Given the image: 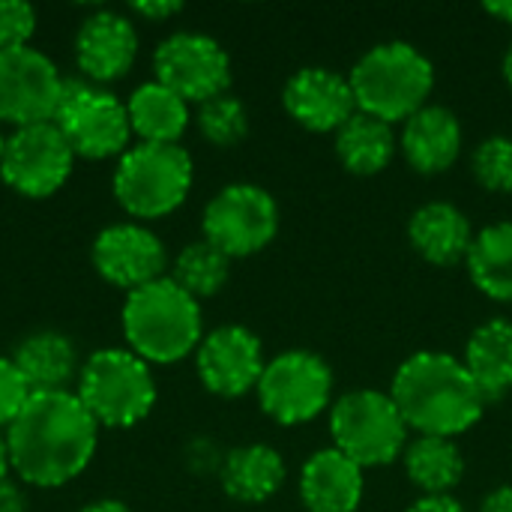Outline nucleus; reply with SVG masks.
Returning <instances> with one entry per match:
<instances>
[{
	"mask_svg": "<svg viewBox=\"0 0 512 512\" xmlns=\"http://www.w3.org/2000/svg\"><path fill=\"white\" fill-rule=\"evenodd\" d=\"M123 336L129 351L144 363L171 366L198 351L204 339L201 303L189 297L171 276H162L132 294L123 303Z\"/></svg>",
	"mask_w": 512,
	"mask_h": 512,
	"instance_id": "7ed1b4c3",
	"label": "nucleus"
},
{
	"mask_svg": "<svg viewBox=\"0 0 512 512\" xmlns=\"http://www.w3.org/2000/svg\"><path fill=\"white\" fill-rule=\"evenodd\" d=\"M99 429L75 393H33L6 429L9 465L27 486L60 489L93 462Z\"/></svg>",
	"mask_w": 512,
	"mask_h": 512,
	"instance_id": "f257e3e1",
	"label": "nucleus"
},
{
	"mask_svg": "<svg viewBox=\"0 0 512 512\" xmlns=\"http://www.w3.org/2000/svg\"><path fill=\"white\" fill-rule=\"evenodd\" d=\"M282 105L288 117L309 132H333L357 114L348 75L327 66H306L285 81Z\"/></svg>",
	"mask_w": 512,
	"mask_h": 512,
	"instance_id": "dca6fc26",
	"label": "nucleus"
},
{
	"mask_svg": "<svg viewBox=\"0 0 512 512\" xmlns=\"http://www.w3.org/2000/svg\"><path fill=\"white\" fill-rule=\"evenodd\" d=\"M168 252L162 240L138 225V222H117L99 231L93 240V267L96 273L126 294L156 282L165 276Z\"/></svg>",
	"mask_w": 512,
	"mask_h": 512,
	"instance_id": "2eb2a0df",
	"label": "nucleus"
},
{
	"mask_svg": "<svg viewBox=\"0 0 512 512\" xmlns=\"http://www.w3.org/2000/svg\"><path fill=\"white\" fill-rule=\"evenodd\" d=\"M390 396L411 432L435 438L465 435L489 405L465 363L444 351L411 354L396 369Z\"/></svg>",
	"mask_w": 512,
	"mask_h": 512,
	"instance_id": "f03ea898",
	"label": "nucleus"
},
{
	"mask_svg": "<svg viewBox=\"0 0 512 512\" xmlns=\"http://www.w3.org/2000/svg\"><path fill=\"white\" fill-rule=\"evenodd\" d=\"M204 240L234 258H249L267 249L279 234V204L255 183H231L219 189L201 219Z\"/></svg>",
	"mask_w": 512,
	"mask_h": 512,
	"instance_id": "9d476101",
	"label": "nucleus"
},
{
	"mask_svg": "<svg viewBox=\"0 0 512 512\" xmlns=\"http://www.w3.org/2000/svg\"><path fill=\"white\" fill-rule=\"evenodd\" d=\"M75 396L99 426L132 429L156 405V381L150 363L129 348H102L78 369Z\"/></svg>",
	"mask_w": 512,
	"mask_h": 512,
	"instance_id": "39448f33",
	"label": "nucleus"
},
{
	"mask_svg": "<svg viewBox=\"0 0 512 512\" xmlns=\"http://www.w3.org/2000/svg\"><path fill=\"white\" fill-rule=\"evenodd\" d=\"M156 81L174 90L186 102H207L228 93L231 84V57L207 33L177 30L165 36L153 54Z\"/></svg>",
	"mask_w": 512,
	"mask_h": 512,
	"instance_id": "f8f14e48",
	"label": "nucleus"
},
{
	"mask_svg": "<svg viewBox=\"0 0 512 512\" xmlns=\"http://www.w3.org/2000/svg\"><path fill=\"white\" fill-rule=\"evenodd\" d=\"M363 492V468L336 447L312 453L300 471V498L306 512H357Z\"/></svg>",
	"mask_w": 512,
	"mask_h": 512,
	"instance_id": "6ab92c4d",
	"label": "nucleus"
},
{
	"mask_svg": "<svg viewBox=\"0 0 512 512\" xmlns=\"http://www.w3.org/2000/svg\"><path fill=\"white\" fill-rule=\"evenodd\" d=\"M3 147H6V138H3V132H0V162H3Z\"/></svg>",
	"mask_w": 512,
	"mask_h": 512,
	"instance_id": "a19ab883",
	"label": "nucleus"
},
{
	"mask_svg": "<svg viewBox=\"0 0 512 512\" xmlns=\"http://www.w3.org/2000/svg\"><path fill=\"white\" fill-rule=\"evenodd\" d=\"M399 150L417 174H444L462 156V123L444 105H426L402 123Z\"/></svg>",
	"mask_w": 512,
	"mask_h": 512,
	"instance_id": "a211bd4d",
	"label": "nucleus"
},
{
	"mask_svg": "<svg viewBox=\"0 0 512 512\" xmlns=\"http://www.w3.org/2000/svg\"><path fill=\"white\" fill-rule=\"evenodd\" d=\"M480 512H512V486H501L489 492L480 504Z\"/></svg>",
	"mask_w": 512,
	"mask_h": 512,
	"instance_id": "c9c22d12",
	"label": "nucleus"
},
{
	"mask_svg": "<svg viewBox=\"0 0 512 512\" xmlns=\"http://www.w3.org/2000/svg\"><path fill=\"white\" fill-rule=\"evenodd\" d=\"M195 120H198V132L213 147H234L249 135V111L231 93H222V96L201 102Z\"/></svg>",
	"mask_w": 512,
	"mask_h": 512,
	"instance_id": "c85d7f7f",
	"label": "nucleus"
},
{
	"mask_svg": "<svg viewBox=\"0 0 512 512\" xmlns=\"http://www.w3.org/2000/svg\"><path fill=\"white\" fill-rule=\"evenodd\" d=\"M138 57L135 24L111 9L87 15L75 33V60L84 78L108 84L123 78Z\"/></svg>",
	"mask_w": 512,
	"mask_h": 512,
	"instance_id": "f3484780",
	"label": "nucleus"
},
{
	"mask_svg": "<svg viewBox=\"0 0 512 512\" xmlns=\"http://www.w3.org/2000/svg\"><path fill=\"white\" fill-rule=\"evenodd\" d=\"M12 471L9 465V450H6V435H0V483L6 480V474Z\"/></svg>",
	"mask_w": 512,
	"mask_h": 512,
	"instance_id": "58836bf2",
	"label": "nucleus"
},
{
	"mask_svg": "<svg viewBox=\"0 0 512 512\" xmlns=\"http://www.w3.org/2000/svg\"><path fill=\"white\" fill-rule=\"evenodd\" d=\"M333 369L315 351H282L267 360L255 387L261 411L279 426H300L330 408Z\"/></svg>",
	"mask_w": 512,
	"mask_h": 512,
	"instance_id": "1a4fd4ad",
	"label": "nucleus"
},
{
	"mask_svg": "<svg viewBox=\"0 0 512 512\" xmlns=\"http://www.w3.org/2000/svg\"><path fill=\"white\" fill-rule=\"evenodd\" d=\"M288 477L285 459L267 444H246L228 453L222 465V489L240 504L270 501Z\"/></svg>",
	"mask_w": 512,
	"mask_h": 512,
	"instance_id": "4be33fe9",
	"label": "nucleus"
},
{
	"mask_svg": "<svg viewBox=\"0 0 512 512\" xmlns=\"http://www.w3.org/2000/svg\"><path fill=\"white\" fill-rule=\"evenodd\" d=\"M264 345L261 339L240 324H225L204 333L195 351V369L201 384L222 399L246 396L258 387L264 375Z\"/></svg>",
	"mask_w": 512,
	"mask_h": 512,
	"instance_id": "4468645a",
	"label": "nucleus"
},
{
	"mask_svg": "<svg viewBox=\"0 0 512 512\" xmlns=\"http://www.w3.org/2000/svg\"><path fill=\"white\" fill-rule=\"evenodd\" d=\"M471 174L486 192H512V138L492 135L477 144Z\"/></svg>",
	"mask_w": 512,
	"mask_h": 512,
	"instance_id": "c756f323",
	"label": "nucleus"
},
{
	"mask_svg": "<svg viewBox=\"0 0 512 512\" xmlns=\"http://www.w3.org/2000/svg\"><path fill=\"white\" fill-rule=\"evenodd\" d=\"M408 240L420 258L435 267L462 264L474 246V228L468 216L450 201H429L408 219Z\"/></svg>",
	"mask_w": 512,
	"mask_h": 512,
	"instance_id": "aec40b11",
	"label": "nucleus"
},
{
	"mask_svg": "<svg viewBox=\"0 0 512 512\" xmlns=\"http://www.w3.org/2000/svg\"><path fill=\"white\" fill-rule=\"evenodd\" d=\"M228 276H231V258L207 240H195L186 249H180L174 270H171V282H177L198 303L204 297L219 294Z\"/></svg>",
	"mask_w": 512,
	"mask_h": 512,
	"instance_id": "cd10ccee",
	"label": "nucleus"
},
{
	"mask_svg": "<svg viewBox=\"0 0 512 512\" xmlns=\"http://www.w3.org/2000/svg\"><path fill=\"white\" fill-rule=\"evenodd\" d=\"M501 69H504V81H507V87L512 90V42H510V48H507V54H504Z\"/></svg>",
	"mask_w": 512,
	"mask_h": 512,
	"instance_id": "ea45409f",
	"label": "nucleus"
},
{
	"mask_svg": "<svg viewBox=\"0 0 512 512\" xmlns=\"http://www.w3.org/2000/svg\"><path fill=\"white\" fill-rule=\"evenodd\" d=\"M465 264L471 282L486 297L512 303V222H495L477 231Z\"/></svg>",
	"mask_w": 512,
	"mask_h": 512,
	"instance_id": "bb28decb",
	"label": "nucleus"
},
{
	"mask_svg": "<svg viewBox=\"0 0 512 512\" xmlns=\"http://www.w3.org/2000/svg\"><path fill=\"white\" fill-rule=\"evenodd\" d=\"M12 363L33 393H57L66 390L69 378L78 372V351L69 336L57 330H39L18 342Z\"/></svg>",
	"mask_w": 512,
	"mask_h": 512,
	"instance_id": "5701e85b",
	"label": "nucleus"
},
{
	"mask_svg": "<svg viewBox=\"0 0 512 512\" xmlns=\"http://www.w3.org/2000/svg\"><path fill=\"white\" fill-rule=\"evenodd\" d=\"M78 512H132L123 501H114V498H102V501H93L87 507H81Z\"/></svg>",
	"mask_w": 512,
	"mask_h": 512,
	"instance_id": "4c0bfd02",
	"label": "nucleus"
},
{
	"mask_svg": "<svg viewBox=\"0 0 512 512\" xmlns=\"http://www.w3.org/2000/svg\"><path fill=\"white\" fill-rule=\"evenodd\" d=\"M63 75L33 45L0 51V120L21 129L48 123L57 114Z\"/></svg>",
	"mask_w": 512,
	"mask_h": 512,
	"instance_id": "ddd939ff",
	"label": "nucleus"
},
{
	"mask_svg": "<svg viewBox=\"0 0 512 512\" xmlns=\"http://www.w3.org/2000/svg\"><path fill=\"white\" fill-rule=\"evenodd\" d=\"M180 9H183L180 0H135L132 3V12L147 21H165V18L177 15Z\"/></svg>",
	"mask_w": 512,
	"mask_h": 512,
	"instance_id": "473e14b6",
	"label": "nucleus"
},
{
	"mask_svg": "<svg viewBox=\"0 0 512 512\" xmlns=\"http://www.w3.org/2000/svg\"><path fill=\"white\" fill-rule=\"evenodd\" d=\"M408 432L393 396L381 390H351L330 408L333 447L363 471L396 462L408 447Z\"/></svg>",
	"mask_w": 512,
	"mask_h": 512,
	"instance_id": "0eeeda50",
	"label": "nucleus"
},
{
	"mask_svg": "<svg viewBox=\"0 0 512 512\" xmlns=\"http://www.w3.org/2000/svg\"><path fill=\"white\" fill-rule=\"evenodd\" d=\"M36 30V9L24 0H0V51L30 45Z\"/></svg>",
	"mask_w": 512,
	"mask_h": 512,
	"instance_id": "7c9ffc66",
	"label": "nucleus"
},
{
	"mask_svg": "<svg viewBox=\"0 0 512 512\" xmlns=\"http://www.w3.org/2000/svg\"><path fill=\"white\" fill-rule=\"evenodd\" d=\"M0 512H27V495L12 480L0 483Z\"/></svg>",
	"mask_w": 512,
	"mask_h": 512,
	"instance_id": "f704fd0d",
	"label": "nucleus"
},
{
	"mask_svg": "<svg viewBox=\"0 0 512 512\" xmlns=\"http://www.w3.org/2000/svg\"><path fill=\"white\" fill-rule=\"evenodd\" d=\"M75 165V153L54 120L21 126L6 138L0 177L24 198H48L63 189Z\"/></svg>",
	"mask_w": 512,
	"mask_h": 512,
	"instance_id": "9b49d317",
	"label": "nucleus"
},
{
	"mask_svg": "<svg viewBox=\"0 0 512 512\" xmlns=\"http://www.w3.org/2000/svg\"><path fill=\"white\" fill-rule=\"evenodd\" d=\"M54 123L66 135L75 156L111 159L129 150L132 126L126 102L81 78H63Z\"/></svg>",
	"mask_w": 512,
	"mask_h": 512,
	"instance_id": "6e6552de",
	"label": "nucleus"
},
{
	"mask_svg": "<svg viewBox=\"0 0 512 512\" xmlns=\"http://www.w3.org/2000/svg\"><path fill=\"white\" fill-rule=\"evenodd\" d=\"M333 147L345 171L357 177H375L393 162L399 150V138L390 123L357 111L345 126L336 129Z\"/></svg>",
	"mask_w": 512,
	"mask_h": 512,
	"instance_id": "393cba45",
	"label": "nucleus"
},
{
	"mask_svg": "<svg viewBox=\"0 0 512 512\" xmlns=\"http://www.w3.org/2000/svg\"><path fill=\"white\" fill-rule=\"evenodd\" d=\"M468 375L486 396L495 402L512 390V321L510 318H489L480 324L465 345L462 357Z\"/></svg>",
	"mask_w": 512,
	"mask_h": 512,
	"instance_id": "412c9836",
	"label": "nucleus"
},
{
	"mask_svg": "<svg viewBox=\"0 0 512 512\" xmlns=\"http://www.w3.org/2000/svg\"><path fill=\"white\" fill-rule=\"evenodd\" d=\"M33 390L27 387L24 375L12 363V357H0V429H9L21 408L30 402Z\"/></svg>",
	"mask_w": 512,
	"mask_h": 512,
	"instance_id": "2f4dec72",
	"label": "nucleus"
},
{
	"mask_svg": "<svg viewBox=\"0 0 512 512\" xmlns=\"http://www.w3.org/2000/svg\"><path fill=\"white\" fill-rule=\"evenodd\" d=\"M192 156L180 144H135L114 171L117 204L138 219L174 213L192 189Z\"/></svg>",
	"mask_w": 512,
	"mask_h": 512,
	"instance_id": "423d86ee",
	"label": "nucleus"
},
{
	"mask_svg": "<svg viewBox=\"0 0 512 512\" xmlns=\"http://www.w3.org/2000/svg\"><path fill=\"white\" fill-rule=\"evenodd\" d=\"M402 462L408 480L423 495H450L465 477V459L453 438L417 435V441H408Z\"/></svg>",
	"mask_w": 512,
	"mask_h": 512,
	"instance_id": "a878e982",
	"label": "nucleus"
},
{
	"mask_svg": "<svg viewBox=\"0 0 512 512\" xmlns=\"http://www.w3.org/2000/svg\"><path fill=\"white\" fill-rule=\"evenodd\" d=\"M483 9H486L492 18H498V21H504V24H512V0H489Z\"/></svg>",
	"mask_w": 512,
	"mask_h": 512,
	"instance_id": "e433bc0d",
	"label": "nucleus"
},
{
	"mask_svg": "<svg viewBox=\"0 0 512 512\" xmlns=\"http://www.w3.org/2000/svg\"><path fill=\"white\" fill-rule=\"evenodd\" d=\"M126 111L132 135H138L141 144H180L189 126V102L159 81L135 87Z\"/></svg>",
	"mask_w": 512,
	"mask_h": 512,
	"instance_id": "b1692460",
	"label": "nucleus"
},
{
	"mask_svg": "<svg viewBox=\"0 0 512 512\" xmlns=\"http://www.w3.org/2000/svg\"><path fill=\"white\" fill-rule=\"evenodd\" d=\"M408 512H465V507L453 495H423L408 507Z\"/></svg>",
	"mask_w": 512,
	"mask_h": 512,
	"instance_id": "72a5a7b5",
	"label": "nucleus"
},
{
	"mask_svg": "<svg viewBox=\"0 0 512 512\" xmlns=\"http://www.w3.org/2000/svg\"><path fill=\"white\" fill-rule=\"evenodd\" d=\"M357 111L384 123H405L426 108L435 87L432 60L411 42L390 39L369 48L348 72Z\"/></svg>",
	"mask_w": 512,
	"mask_h": 512,
	"instance_id": "20e7f679",
	"label": "nucleus"
}]
</instances>
